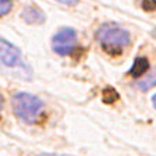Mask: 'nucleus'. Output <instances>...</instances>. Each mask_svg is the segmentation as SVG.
I'll list each match as a JSON object with an SVG mask.
<instances>
[{
	"label": "nucleus",
	"instance_id": "nucleus-1",
	"mask_svg": "<svg viewBox=\"0 0 156 156\" xmlns=\"http://www.w3.org/2000/svg\"><path fill=\"white\" fill-rule=\"evenodd\" d=\"M96 39L102 48L110 55L120 53L131 42L130 32L117 24H103L96 31Z\"/></svg>",
	"mask_w": 156,
	"mask_h": 156
},
{
	"label": "nucleus",
	"instance_id": "nucleus-2",
	"mask_svg": "<svg viewBox=\"0 0 156 156\" xmlns=\"http://www.w3.org/2000/svg\"><path fill=\"white\" fill-rule=\"evenodd\" d=\"M13 110L21 121L34 124L43 112V102L28 92H18L13 98Z\"/></svg>",
	"mask_w": 156,
	"mask_h": 156
},
{
	"label": "nucleus",
	"instance_id": "nucleus-3",
	"mask_svg": "<svg viewBox=\"0 0 156 156\" xmlns=\"http://www.w3.org/2000/svg\"><path fill=\"white\" fill-rule=\"evenodd\" d=\"M77 46V32L73 28H62L53 35L52 48L57 55L68 56Z\"/></svg>",
	"mask_w": 156,
	"mask_h": 156
},
{
	"label": "nucleus",
	"instance_id": "nucleus-4",
	"mask_svg": "<svg viewBox=\"0 0 156 156\" xmlns=\"http://www.w3.org/2000/svg\"><path fill=\"white\" fill-rule=\"evenodd\" d=\"M0 63L7 67H17L23 64L21 50L2 36H0Z\"/></svg>",
	"mask_w": 156,
	"mask_h": 156
},
{
	"label": "nucleus",
	"instance_id": "nucleus-5",
	"mask_svg": "<svg viewBox=\"0 0 156 156\" xmlns=\"http://www.w3.org/2000/svg\"><path fill=\"white\" fill-rule=\"evenodd\" d=\"M21 17L24 18L27 24H42L45 23V13L39 9L38 6H28L24 9V11L21 13Z\"/></svg>",
	"mask_w": 156,
	"mask_h": 156
},
{
	"label": "nucleus",
	"instance_id": "nucleus-6",
	"mask_svg": "<svg viewBox=\"0 0 156 156\" xmlns=\"http://www.w3.org/2000/svg\"><path fill=\"white\" fill-rule=\"evenodd\" d=\"M149 68V63H148V58L145 57H136L135 62H134L133 67L130 70V75L133 77H141L144 75Z\"/></svg>",
	"mask_w": 156,
	"mask_h": 156
},
{
	"label": "nucleus",
	"instance_id": "nucleus-7",
	"mask_svg": "<svg viewBox=\"0 0 156 156\" xmlns=\"http://www.w3.org/2000/svg\"><path fill=\"white\" fill-rule=\"evenodd\" d=\"M155 85H156V70L153 73H151L149 75H146L144 80L138 81V87H140V89H142V91H148V89L153 88Z\"/></svg>",
	"mask_w": 156,
	"mask_h": 156
},
{
	"label": "nucleus",
	"instance_id": "nucleus-8",
	"mask_svg": "<svg viewBox=\"0 0 156 156\" xmlns=\"http://www.w3.org/2000/svg\"><path fill=\"white\" fill-rule=\"evenodd\" d=\"M13 9V3L10 0H0V16H6Z\"/></svg>",
	"mask_w": 156,
	"mask_h": 156
},
{
	"label": "nucleus",
	"instance_id": "nucleus-9",
	"mask_svg": "<svg viewBox=\"0 0 156 156\" xmlns=\"http://www.w3.org/2000/svg\"><path fill=\"white\" fill-rule=\"evenodd\" d=\"M142 7L145 10H148V11H151V10H156V2H144Z\"/></svg>",
	"mask_w": 156,
	"mask_h": 156
},
{
	"label": "nucleus",
	"instance_id": "nucleus-10",
	"mask_svg": "<svg viewBox=\"0 0 156 156\" xmlns=\"http://www.w3.org/2000/svg\"><path fill=\"white\" fill-rule=\"evenodd\" d=\"M39 156H67V155H56V153H45V155H39Z\"/></svg>",
	"mask_w": 156,
	"mask_h": 156
},
{
	"label": "nucleus",
	"instance_id": "nucleus-11",
	"mask_svg": "<svg viewBox=\"0 0 156 156\" xmlns=\"http://www.w3.org/2000/svg\"><path fill=\"white\" fill-rule=\"evenodd\" d=\"M152 102H153V106H155V109H156V94L153 95V98H152Z\"/></svg>",
	"mask_w": 156,
	"mask_h": 156
},
{
	"label": "nucleus",
	"instance_id": "nucleus-12",
	"mask_svg": "<svg viewBox=\"0 0 156 156\" xmlns=\"http://www.w3.org/2000/svg\"><path fill=\"white\" fill-rule=\"evenodd\" d=\"M2 106H3V98L0 95V110H2Z\"/></svg>",
	"mask_w": 156,
	"mask_h": 156
}]
</instances>
